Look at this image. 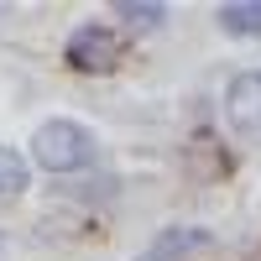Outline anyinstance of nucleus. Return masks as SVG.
I'll list each match as a JSON object with an SVG mask.
<instances>
[{
	"instance_id": "obj_1",
	"label": "nucleus",
	"mask_w": 261,
	"mask_h": 261,
	"mask_svg": "<svg viewBox=\"0 0 261 261\" xmlns=\"http://www.w3.org/2000/svg\"><path fill=\"white\" fill-rule=\"evenodd\" d=\"M32 157L47 167V172L89 167V157H94V136H89L79 120H47V125L32 136Z\"/></svg>"
},
{
	"instance_id": "obj_2",
	"label": "nucleus",
	"mask_w": 261,
	"mask_h": 261,
	"mask_svg": "<svg viewBox=\"0 0 261 261\" xmlns=\"http://www.w3.org/2000/svg\"><path fill=\"white\" fill-rule=\"evenodd\" d=\"M68 63L79 73H110L120 63V37L110 27H79L68 37Z\"/></svg>"
},
{
	"instance_id": "obj_6",
	"label": "nucleus",
	"mask_w": 261,
	"mask_h": 261,
	"mask_svg": "<svg viewBox=\"0 0 261 261\" xmlns=\"http://www.w3.org/2000/svg\"><path fill=\"white\" fill-rule=\"evenodd\" d=\"M27 188V162L11 146H0V193H21Z\"/></svg>"
},
{
	"instance_id": "obj_7",
	"label": "nucleus",
	"mask_w": 261,
	"mask_h": 261,
	"mask_svg": "<svg viewBox=\"0 0 261 261\" xmlns=\"http://www.w3.org/2000/svg\"><path fill=\"white\" fill-rule=\"evenodd\" d=\"M120 16H125V21H136V27H157L167 11H162V6H136V0H120Z\"/></svg>"
},
{
	"instance_id": "obj_5",
	"label": "nucleus",
	"mask_w": 261,
	"mask_h": 261,
	"mask_svg": "<svg viewBox=\"0 0 261 261\" xmlns=\"http://www.w3.org/2000/svg\"><path fill=\"white\" fill-rule=\"evenodd\" d=\"M220 27L235 37H261V0H230L220 6Z\"/></svg>"
},
{
	"instance_id": "obj_3",
	"label": "nucleus",
	"mask_w": 261,
	"mask_h": 261,
	"mask_svg": "<svg viewBox=\"0 0 261 261\" xmlns=\"http://www.w3.org/2000/svg\"><path fill=\"white\" fill-rule=\"evenodd\" d=\"M225 110H230V125L246 130V136H261V73H241L225 94Z\"/></svg>"
},
{
	"instance_id": "obj_4",
	"label": "nucleus",
	"mask_w": 261,
	"mask_h": 261,
	"mask_svg": "<svg viewBox=\"0 0 261 261\" xmlns=\"http://www.w3.org/2000/svg\"><path fill=\"white\" fill-rule=\"evenodd\" d=\"M204 246H209V230H199V225H183V230H157V235H151V246H146L136 261H183V256L204 251Z\"/></svg>"
}]
</instances>
